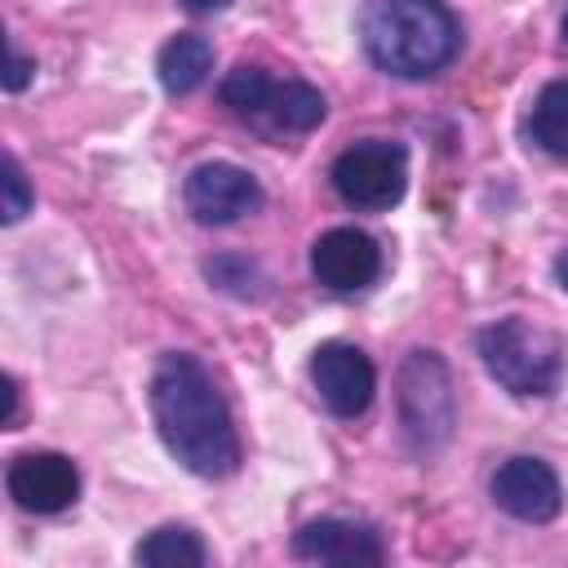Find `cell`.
I'll return each mask as SVG.
<instances>
[{"mask_svg": "<svg viewBox=\"0 0 568 568\" xmlns=\"http://www.w3.org/2000/svg\"><path fill=\"white\" fill-rule=\"evenodd\" d=\"M133 564H142V568H200V564H209V550L191 528L164 524L133 546Z\"/></svg>", "mask_w": 568, "mask_h": 568, "instance_id": "5bb4252c", "label": "cell"}, {"mask_svg": "<svg viewBox=\"0 0 568 568\" xmlns=\"http://www.w3.org/2000/svg\"><path fill=\"white\" fill-rule=\"evenodd\" d=\"M555 280H559L564 288H568V248H564V253L555 257Z\"/></svg>", "mask_w": 568, "mask_h": 568, "instance_id": "7402d4cb", "label": "cell"}, {"mask_svg": "<svg viewBox=\"0 0 568 568\" xmlns=\"http://www.w3.org/2000/svg\"><path fill=\"white\" fill-rule=\"evenodd\" d=\"M204 275L217 284V288H226V293H235V297H257L262 293V271L248 262V257H213L209 266H204Z\"/></svg>", "mask_w": 568, "mask_h": 568, "instance_id": "e0dca14e", "label": "cell"}, {"mask_svg": "<svg viewBox=\"0 0 568 568\" xmlns=\"http://www.w3.org/2000/svg\"><path fill=\"white\" fill-rule=\"evenodd\" d=\"M564 36H568V13H564Z\"/></svg>", "mask_w": 568, "mask_h": 568, "instance_id": "603a6c76", "label": "cell"}, {"mask_svg": "<svg viewBox=\"0 0 568 568\" xmlns=\"http://www.w3.org/2000/svg\"><path fill=\"white\" fill-rule=\"evenodd\" d=\"M479 359L510 395H550L564 377V342L524 315L479 328Z\"/></svg>", "mask_w": 568, "mask_h": 568, "instance_id": "3957f363", "label": "cell"}, {"mask_svg": "<svg viewBox=\"0 0 568 568\" xmlns=\"http://www.w3.org/2000/svg\"><path fill=\"white\" fill-rule=\"evenodd\" d=\"M4 399H9V408H4V426H13V422H18V382H13V377H4Z\"/></svg>", "mask_w": 568, "mask_h": 568, "instance_id": "ffe728a7", "label": "cell"}, {"mask_svg": "<svg viewBox=\"0 0 568 568\" xmlns=\"http://www.w3.org/2000/svg\"><path fill=\"white\" fill-rule=\"evenodd\" d=\"M324 111H328V102H324V93L315 84H306V80H275L257 124L280 129V133H311L324 120Z\"/></svg>", "mask_w": 568, "mask_h": 568, "instance_id": "7c38bea8", "label": "cell"}, {"mask_svg": "<svg viewBox=\"0 0 568 568\" xmlns=\"http://www.w3.org/2000/svg\"><path fill=\"white\" fill-rule=\"evenodd\" d=\"M488 493H493V501L510 519H524V524H546L564 506L559 475L541 457H510V462H501L493 484H488Z\"/></svg>", "mask_w": 568, "mask_h": 568, "instance_id": "30bf717a", "label": "cell"}, {"mask_svg": "<svg viewBox=\"0 0 568 568\" xmlns=\"http://www.w3.org/2000/svg\"><path fill=\"white\" fill-rule=\"evenodd\" d=\"M231 0H182V9H191V13H217V9H226Z\"/></svg>", "mask_w": 568, "mask_h": 568, "instance_id": "44dd1931", "label": "cell"}, {"mask_svg": "<svg viewBox=\"0 0 568 568\" xmlns=\"http://www.w3.org/2000/svg\"><path fill=\"white\" fill-rule=\"evenodd\" d=\"M271 84H275V75H266V67H248V62H240V67L222 80V102H226L240 120H253V124H257Z\"/></svg>", "mask_w": 568, "mask_h": 568, "instance_id": "2e32d148", "label": "cell"}, {"mask_svg": "<svg viewBox=\"0 0 568 568\" xmlns=\"http://www.w3.org/2000/svg\"><path fill=\"white\" fill-rule=\"evenodd\" d=\"M528 138L555 160H568V80L541 84L528 111Z\"/></svg>", "mask_w": 568, "mask_h": 568, "instance_id": "9a60e30c", "label": "cell"}, {"mask_svg": "<svg viewBox=\"0 0 568 568\" xmlns=\"http://www.w3.org/2000/svg\"><path fill=\"white\" fill-rule=\"evenodd\" d=\"M293 555L311 559V564H342V568H359V564H382L386 546L368 524L355 519H311L293 532Z\"/></svg>", "mask_w": 568, "mask_h": 568, "instance_id": "8fae6325", "label": "cell"}, {"mask_svg": "<svg viewBox=\"0 0 568 568\" xmlns=\"http://www.w3.org/2000/svg\"><path fill=\"white\" fill-rule=\"evenodd\" d=\"M4 204H0V217L4 222H22L27 213H31V204H36V195H31V186H27V173H22V164H18V155H4Z\"/></svg>", "mask_w": 568, "mask_h": 568, "instance_id": "ac0fdd59", "label": "cell"}, {"mask_svg": "<svg viewBox=\"0 0 568 568\" xmlns=\"http://www.w3.org/2000/svg\"><path fill=\"white\" fill-rule=\"evenodd\" d=\"M311 382L333 417H359L377 390L373 359L351 342H324L311 355Z\"/></svg>", "mask_w": 568, "mask_h": 568, "instance_id": "52a82bcc", "label": "cell"}, {"mask_svg": "<svg viewBox=\"0 0 568 568\" xmlns=\"http://www.w3.org/2000/svg\"><path fill=\"white\" fill-rule=\"evenodd\" d=\"M151 417L164 448L200 479H222L240 466V435L213 373L191 351L160 355L151 373Z\"/></svg>", "mask_w": 568, "mask_h": 568, "instance_id": "6da1fadb", "label": "cell"}, {"mask_svg": "<svg viewBox=\"0 0 568 568\" xmlns=\"http://www.w3.org/2000/svg\"><path fill=\"white\" fill-rule=\"evenodd\" d=\"M333 191L351 204V209H368L382 213L390 204L404 200L408 186V151L390 138H364L355 146H346L333 160Z\"/></svg>", "mask_w": 568, "mask_h": 568, "instance_id": "5b68a950", "label": "cell"}, {"mask_svg": "<svg viewBox=\"0 0 568 568\" xmlns=\"http://www.w3.org/2000/svg\"><path fill=\"white\" fill-rule=\"evenodd\" d=\"M186 209L195 222L204 226H231L240 222L244 213H257L262 209V186L248 169L240 164H226V160H209V164H195L186 186Z\"/></svg>", "mask_w": 568, "mask_h": 568, "instance_id": "8992f818", "label": "cell"}, {"mask_svg": "<svg viewBox=\"0 0 568 568\" xmlns=\"http://www.w3.org/2000/svg\"><path fill=\"white\" fill-rule=\"evenodd\" d=\"M399 422L413 453H439L453 435V377L435 351H408L399 364Z\"/></svg>", "mask_w": 568, "mask_h": 568, "instance_id": "277c9868", "label": "cell"}, {"mask_svg": "<svg viewBox=\"0 0 568 568\" xmlns=\"http://www.w3.org/2000/svg\"><path fill=\"white\" fill-rule=\"evenodd\" d=\"M31 71H36V62H31V58H22L18 49H9V75H4V89H9V93H18V89H27V80H31Z\"/></svg>", "mask_w": 568, "mask_h": 568, "instance_id": "d6986e66", "label": "cell"}, {"mask_svg": "<svg viewBox=\"0 0 568 568\" xmlns=\"http://www.w3.org/2000/svg\"><path fill=\"white\" fill-rule=\"evenodd\" d=\"M359 44L377 71L426 80L457 58L462 27L444 0H368L359 13Z\"/></svg>", "mask_w": 568, "mask_h": 568, "instance_id": "7a4b0ae2", "label": "cell"}, {"mask_svg": "<svg viewBox=\"0 0 568 568\" xmlns=\"http://www.w3.org/2000/svg\"><path fill=\"white\" fill-rule=\"evenodd\" d=\"M9 497L31 515H58L80 497V470L62 453H18L4 475Z\"/></svg>", "mask_w": 568, "mask_h": 568, "instance_id": "9c48e42d", "label": "cell"}, {"mask_svg": "<svg viewBox=\"0 0 568 568\" xmlns=\"http://www.w3.org/2000/svg\"><path fill=\"white\" fill-rule=\"evenodd\" d=\"M209 67H213V44H209L204 36H195V31H178V36L160 49V58H155L160 84H164L173 98L195 93V89L204 84Z\"/></svg>", "mask_w": 568, "mask_h": 568, "instance_id": "4fadbf2b", "label": "cell"}, {"mask_svg": "<svg viewBox=\"0 0 568 568\" xmlns=\"http://www.w3.org/2000/svg\"><path fill=\"white\" fill-rule=\"evenodd\" d=\"M311 275L333 293H359L382 275V248L359 226H333L311 244Z\"/></svg>", "mask_w": 568, "mask_h": 568, "instance_id": "ba28073f", "label": "cell"}]
</instances>
